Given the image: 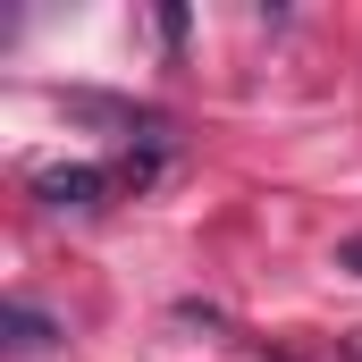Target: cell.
Masks as SVG:
<instances>
[{
    "label": "cell",
    "mask_w": 362,
    "mask_h": 362,
    "mask_svg": "<svg viewBox=\"0 0 362 362\" xmlns=\"http://www.w3.org/2000/svg\"><path fill=\"white\" fill-rule=\"evenodd\" d=\"M110 169H93V160H68V169H42L34 177V194L51 202V211H101V194H110Z\"/></svg>",
    "instance_id": "cell-1"
},
{
    "label": "cell",
    "mask_w": 362,
    "mask_h": 362,
    "mask_svg": "<svg viewBox=\"0 0 362 362\" xmlns=\"http://www.w3.org/2000/svg\"><path fill=\"white\" fill-rule=\"evenodd\" d=\"M51 337H59L51 312H34V303H8V312H0V346H8V354H42Z\"/></svg>",
    "instance_id": "cell-2"
}]
</instances>
